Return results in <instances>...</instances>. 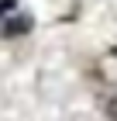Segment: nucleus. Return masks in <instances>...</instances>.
<instances>
[{
  "mask_svg": "<svg viewBox=\"0 0 117 121\" xmlns=\"http://www.w3.org/2000/svg\"><path fill=\"white\" fill-rule=\"evenodd\" d=\"M28 28H31V17H28V14H17L14 21H7V24H4V31H7V35H24Z\"/></svg>",
  "mask_w": 117,
  "mask_h": 121,
  "instance_id": "obj_1",
  "label": "nucleus"
},
{
  "mask_svg": "<svg viewBox=\"0 0 117 121\" xmlns=\"http://www.w3.org/2000/svg\"><path fill=\"white\" fill-rule=\"evenodd\" d=\"M103 111H107V121H117V90H114V93H107Z\"/></svg>",
  "mask_w": 117,
  "mask_h": 121,
  "instance_id": "obj_2",
  "label": "nucleus"
}]
</instances>
